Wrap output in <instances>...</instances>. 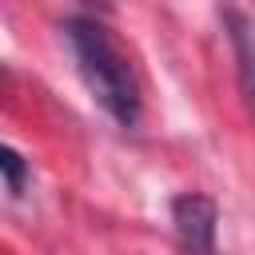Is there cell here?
Instances as JSON below:
<instances>
[{"label":"cell","instance_id":"obj_1","mask_svg":"<svg viewBox=\"0 0 255 255\" xmlns=\"http://www.w3.org/2000/svg\"><path fill=\"white\" fill-rule=\"evenodd\" d=\"M64 36L72 44L76 68H80L92 100L120 128H135L139 124V108H143L139 104V84H135V72L128 64V56L112 40V32L92 16H72L64 24Z\"/></svg>","mask_w":255,"mask_h":255},{"label":"cell","instance_id":"obj_2","mask_svg":"<svg viewBox=\"0 0 255 255\" xmlns=\"http://www.w3.org/2000/svg\"><path fill=\"white\" fill-rule=\"evenodd\" d=\"M215 203L199 191H183L171 199V223L187 255H215Z\"/></svg>","mask_w":255,"mask_h":255},{"label":"cell","instance_id":"obj_3","mask_svg":"<svg viewBox=\"0 0 255 255\" xmlns=\"http://www.w3.org/2000/svg\"><path fill=\"white\" fill-rule=\"evenodd\" d=\"M223 24H227V40H231V48H235L239 88H243L247 104L255 108V32H251V24H247L235 8H227V12H223Z\"/></svg>","mask_w":255,"mask_h":255},{"label":"cell","instance_id":"obj_4","mask_svg":"<svg viewBox=\"0 0 255 255\" xmlns=\"http://www.w3.org/2000/svg\"><path fill=\"white\" fill-rule=\"evenodd\" d=\"M0 183L12 195H24V187H28V159L8 143H0Z\"/></svg>","mask_w":255,"mask_h":255},{"label":"cell","instance_id":"obj_5","mask_svg":"<svg viewBox=\"0 0 255 255\" xmlns=\"http://www.w3.org/2000/svg\"><path fill=\"white\" fill-rule=\"evenodd\" d=\"M80 4H96V8H108L112 0H80Z\"/></svg>","mask_w":255,"mask_h":255}]
</instances>
